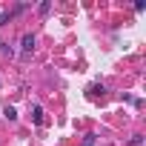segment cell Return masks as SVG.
<instances>
[{"instance_id":"cell-5","label":"cell","mask_w":146,"mask_h":146,"mask_svg":"<svg viewBox=\"0 0 146 146\" xmlns=\"http://www.w3.org/2000/svg\"><path fill=\"white\" fill-rule=\"evenodd\" d=\"M0 52H3V54H9V57L15 54V49H12V43H0Z\"/></svg>"},{"instance_id":"cell-7","label":"cell","mask_w":146,"mask_h":146,"mask_svg":"<svg viewBox=\"0 0 146 146\" xmlns=\"http://www.w3.org/2000/svg\"><path fill=\"white\" fill-rule=\"evenodd\" d=\"M95 143H98V135H86L83 137V146H95Z\"/></svg>"},{"instance_id":"cell-6","label":"cell","mask_w":146,"mask_h":146,"mask_svg":"<svg viewBox=\"0 0 146 146\" xmlns=\"http://www.w3.org/2000/svg\"><path fill=\"white\" fill-rule=\"evenodd\" d=\"M9 120H17V112H15V106H6V112H3Z\"/></svg>"},{"instance_id":"cell-1","label":"cell","mask_w":146,"mask_h":146,"mask_svg":"<svg viewBox=\"0 0 146 146\" xmlns=\"http://www.w3.org/2000/svg\"><path fill=\"white\" fill-rule=\"evenodd\" d=\"M32 120H35L37 126L43 123V106H40V103H35V106H32Z\"/></svg>"},{"instance_id":"cell-2","label":"cell","mask_w":146,"mask_h":146,"mask_svg":"<svg viewBox=\"0 0 146 146\" xmlns=\"http://www.w3.org/2000/svg\"><path fill=\"white\" fill-rule=\"evenodd\" d=\"M23 52H35V35H23Z\"/></svg>"},{"instance_id":"cell-4","label":"cell","mask_w":146,"mask_h":146,"mask_svg":"<svg viewBox=\"0 0 146 146\" xmlns=\"http://www.w3.org/2000/svg\"><path fill=\"white\" fill-rule=\"evenodd\" d=\"M12 17H15V12H0V26H6Z\"/></svg>"},{"instance_id":"cell-3","label":"cell","mask_w":146,"mask_h":146,"mask_svg":"<svg viewBox=\"0 0 146 146\" xmlns=\"http://www.w3.org/2000/svg\"><path fill=\"white\" fill-rule=\"evenodd\" d=\"M37 12H40V15H49V12H52V0H43V3L37 6Z\"/></svg>"}]
</instances>
